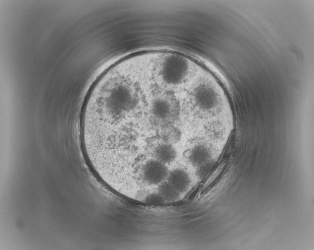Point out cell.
Returning a JSON list of instances; mask_svg holds the SVG:
<instances>
[{"label": "cell", "instance_id": "6da1fadb", "mask_svg": "<svg viewBox=\"0 0 314 250\" xmlns=\"http://www.w3.org/2000/svg\"><path fill=\"white\" fill-rule=\"evenodd\" d=\"M153 59L157 77L164 85L177 86L183 82L190 73V61L174 53L158 54Z\"/></svg>", "mask_w": 314, "mask_h": 250}, {"label": "cell", "instance_id": "52a82bcc", "mask_svg": "<svg viewBox=\"0 0 314 250\" xmlns=\"http://www.w3.org/2000/svg\"><path fill=\"white\" fill-rule=\"evenodd\" d=\"M188 160L191 165L197 167L211 160L210 151L204 145H196L190 150Z\"/></svg>", "mask_w": 314, "mask_h": 250}, {"label": "cell", "instance_id": "30bf717a", "mask_svg": "<svg viewBox=\"0 0 314 250\" xmlns=\"http://www.w3.org/2000/svg\"><path fill=\"white\" fill-rule=\"evenodd\" d=\"M213 162L212 160H210L201 165L197 167L196 170L197 176L200 178H203L209 172L212 168Z\"/></svg>", "mask_w": 314, "mask_h": 250}, {"label": "cell", "instance_id": "3957f363", "mask_svg": "<svg viewBox=\"0 0 314 250\" xmlns=\"http://www.w3.org/2000/svg\"><path fill=\"white\" fill-rule=\"evenodd\" d=\"M149 112L151 121L158 125H168L176 116V102L168 93L157 94L150 102Z\"/></svg>", "mask_w": 314, "mask_h": 250}, {"label": "cell", "instance_id": "277c9868", "mask_svg": "<svg viewBox=\"0 0 314 250\" xmlns=\"http://www.w3.org/2000/svg\"><path fill=\"white\" fill-rule=\"evenodd\" d=\"M169 173L165 164L156 159H151L142 165L141 178L148 185L159 186L167 179Z\"/></svg>", "mask_w": 314, "mask_h": 250}, {"label": "cell", "instance_id": "5b68a950", "mask_svg": "<svg viewBox=\"0 0 314 250\" xmlns=\"http://www.w3.org/2000/svg\"><path fill=\"white\" fill-rule=\"evenodd\" d=\"M166 181L180 193L186 191L190 184L189 175L185 171L180 168L171 171Z\"/></svg>", "mask_w": 314, "mask_h": 250}, {"label": "cell", "instance_id": "ba28073f", "mask_svg": "<svg viewBox=\"0 0 314 250\" xmlns=\"http://www.w3.org/2000/svg\"><path fill=\"white\" fill-rule=\"evenodd\" d=\"M157 192L161 195L165 201H167L177 200L180 194L166 181L158 186Z\"/></svg>", "mask_w": 314, "mask_h": 250}, {"label": "cell", "instance_id": "7a4b0ae2", "mask_svg": "<svg viewBox=\"0 0 314 250\" xmlns=\"http://www.w3.org/2000/svg\"><path fill=\"white\" fill-rule=\"evenodd\" d=\"M191 97L194 107L205 113L218 111L222 104V97L217 86L208 81L199 83L193 90Z\"/></svg>", "mask_w": 314, "mask_h": 250}, {"label": "cell", "instance_id": "8992f818", "mask_svg": "<svg viewBox=\"0 0 314 250\" xmlns=\"http://www.w3.org/2000/svg\"><path fill=\"white\" fill-rule=\"evenodd\" d=\"M153 155L154 159L166 165L175 160L177 153L175 149L171 143L162 142L154 148Z\"/></svg>", "mask_w": 314, "mask_h": 250}, {"label": "cell", "instance_id": "9c48e42d", "mask_svg": "<svg viewBox=\"0 0 314 250\" xmlns=\"http://www.w3.org/2000/svg\"><path fill=\"white\" fill-rule=\"evenodd\" d=\"M144 201L148 204H161L165 201L161 195L157 192H154L148 194Z\"/></svg>", "mask_w": 314, "mask_h": 250}]
</instances>
